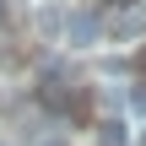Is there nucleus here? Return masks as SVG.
Masks as SVG:
<instances>
[{"instance_id": "obj_6", "label": "nucleus", "mask_w": 146, "mask_h": 146, "mask_svg": "<svg viewBox=\"0 0 146 146\" xmlns=\"http://www.w3.org/2000/svg\"><path fill=\"white\" fill-rule=\"evenodd\" d=\"M135 146H146V135H141V141H135Z\"/></svg>"}, {"instance_id": "obj_1", "label": "nucleus", "mask_w": 146, "mask_h": 146, "mask_svg": "<svg viewBox=\"0 0 146 146\" xmlns=\"http://www.w3.org/2000/svg\"><path fill=\"white\" fill-rule=\"evenodd\" d=\"M98 33H103V22H98V16H87V11H76V16L65 22V43H76V49H87Z\"/></svg>"}, {"instance_id": "obj_5", "label": "nucleus", "mask_w": 146, "mask_h": 146, "mask_svg": "<svg viewBox=\"0 0 146 146\" xmlns=\"http://www.w3.org/2000/svg\"><path fill=\"white\" fill-rule=\"evenodd\" d=\"M43 146H65V141H43Z\"/></svg>"}, {"instance_id": "obj_4", "label": "nucleus", "mask_w": 146, "mask_h": 146, "mask_svg": "<svg viewBox=\"0 0 146 146\" xmlns=\"http://www.w3.org/2000/svg\"><path fill=\"white\" fill-rule=\"evenodd\" d=\"M130 108H135V114H146V81H141V87H130Z\"/></svg>"}, {"instance_id": "obj_2", "label": "nucleus", "mask_w": 146, "mask_h": 146, "mask_svg": "<svg viewBox=\"0 0 146 146\" xmlns=\"http://www.w3.org/2000/svg\"><path fill=\"white\" fill-rule=\"evenodd\" d=\"M98 146H130L125 119H98Z\"/></svg>"}, {"instance_id": "obj_7", "label": "nucleus", "mask_w": 146, "mask_h": 146, "mask_svg": "<svg viewBox=\"0 0 146 146\" xmlns=\"http://www.w3.org/2000/svg\"><path fill=\"white\" fill-rule=\"evenodd\" d=\"M0 146H5V141H0Z\"/></svg>"}, {"instance_id": "obj_3", "label": "nucleus", "mask_w": 146, "mask_h": 146, "mask_svg": "<svg viewBox=\"0 0 146 146\" xmlns=\"http://www.w3.org/2000/svg\"><path fill=\"white\" fill-rule=\"evenodd\" d=\"M135 33H141V16H135V11H125V16L114 22V38H135Z\"/></svg>"}]
</instances>
